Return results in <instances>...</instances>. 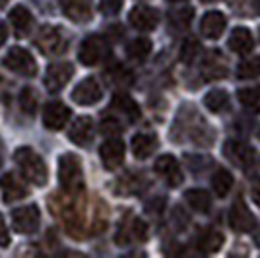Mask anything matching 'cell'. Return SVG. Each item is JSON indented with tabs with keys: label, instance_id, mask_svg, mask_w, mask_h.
<instances>
[{
	"label": "cell",
	"instance_id": "obj_25",
	"mask_svg": "<svg viewBox=\"0 0 260 258\" xmlns=\"http://www.w3.org/2000/svg\"><path fill=\"white\" fill-rule=\"evenodd\" d=\"M184 200H186V204L190 206V210H194L198 214H208L210 208H212V198L202 188H190V190H186L184 192Z\"/></svg>",
	"mask_w": 260,
	"mask_h": 258
},
{
	"label": "cell",
	"instance_id": "obj_36",
	"mask_svg": "<svg viewBox=\"0 0 260 258\" xmlns=\"http://www.w3.org/2000/svg\"><path fill=\"white\" fill-rule=\"evenodd\" d=\"M122 8V0H99V10L105 16H117Z\"/></svg>",
	"mask_w": 260,
	"mask_h": 258
},
{
	"label": "cell",
	"instance_id": "obj_37",
	"mask_svg": "<svg viewBox=\"0 0 260 258\" xmlns=\"http://www.w3.org/2000/svg\"><path fill=\"white\" fill-rule=\"evenodd\" d=\"M10 243V233L6 229V223H4V217L0 215V247H8Z\"/></svg>",
	"mask_w": 260,
	"mask_h": 258
},
{
	"label": "cell",
	"instance_id": "obj_16",
	"mask_svg": "<svg viewBox=\"0 0 260 258\" xmlns=\"http://www.w3.org/2000/svg\"><path fill=\"white\" fill-rule=\"evenodd\" d=\"M225 25H228V18L221 12H206L200 20V33L206 39H219L221 33L225 31Z\"/></svg>",
	"mask_w": 260,
	"mask_h": 258
},
{
	"label": "cell",
	"instance_id": "obj_28",
	"mask_svg": "<svg viewBox=\"0 0 260 258\" xmlns=\"http://www.w3.org/2000/svg\"><path fill=\"white\" fill-rule=\"evenodd\" d=\"M223 245V235L216 229H208L198 237V248L202 252H217Z\"/></svg>",
	"mask_w": 260,
	"mask_h": 258
},
{
	"label": "cell",
	"instance_id": "obj_27",
	"mask_svg": "<svg viewBox=\"0 0 260 258\" xmlns=\"http://www.w3.org/2000/svg\"><path fill=\"white\" fill-rule=\"evenodd\" d=\"M152 53V41L146 39V37H138V39H132L126 45V54H128L132 60L136 62H144Z\"/></svg>",
	"mask_w": 260,
	"mask_h": 258
},
{
	"label": "cell",
	"instance_id": "obj_17",
	"mask_svg": "<svg viewBox=\"0 0 260 258\" xmlns=\"http://www.w3.org/2000/svg\"><path fill=\"white\" fill-rule=\"evenodd\" d=\"M0 190H2V198L4 202H16V200H22L27 196V186L23 184V181H20L14 173H6L2 179H0Z\"/></svg>",
	"mask_w": 260,
	"mask_h": 258
},
{
	"label": "cell",
	"instance_id": "obj_24",
	"mask_svg": "<svg viewBox=\"0 0 260 258\" xmlns=\"http://www.w3.org/2000/svg\"><path fill=\"white\" fill-rule=\"evenodd\" d=\"M113 107L117 109V111H120L124 117L128 118L130 122H136L142 115L138 103L130 95H126V93H115V95H113Z\"/></svg>",
	"mask_w": 260,
	"mask_h": 258
},
{
	"label": "cell",
	"instance_id": "obj_40",
	"mask_svg": "<svg viewBox=\"0 0 260 258\" xmlns=\"http://www.w3.org/2000/svg\"><path fill=\"white\" fill-rule=\"evenodd\" d=\"M0 165H2V142H0Z\"/></svg>",
	"mask_w": 260,
	"mask_h": 258
},
{
	"label": "cell",
	"instance_id": "obj_9",
	"mask_svg": "<svg viewBox=\"0 0 260 258\" xmlns=\"http://www.w3.org/2000/svg\"><path fill=\"white\" fill-rule=\"evenodd\" d=\"M223 153L233 165H237L241 169H249L254 163V150L250 148L247 142L241 140H228L223 146Z\"/></svg>",
	"mask_w": 260,
	"mask_h": 258
},
{
	"label": "cell",
	"instance_id": "obj_3",
	"mask_svg": "<svg viewBox=\"0 0 260 258\" xmlns=\"http://www.w3.org/2000/svg\"><path fill=\"white\" fill-rule=\"evenodd\" d=\"M111 54V47L109 41L101 35H89L86 37L82 45H80V62L86 66H95L99 62H103Z\"/></svg>",
	"mask_w": 260,
	"mask_h": 258
},
{
	"label": "cell",
	"instance_id": "obj_14",
	"mask_svg": "<svg viewBox=\"0 0 260 258\" xmlns=\"http://www.w3.org/2000/svg\"><path fill=\"white\" fill-rule=\"evenodd\" d=\"M153 169H155V173L161 177L163 181H167L169 186H179V184L183 183V171H181L179 162L175 159L173 155H161V157H157Z\"/></svg>",
	"mask_w": 260,
	"mask_h": 258
},
{
	"label": "cell",
	"instance_id": "obj_32",
	"mask_svg": "<svg viewBox=\"0 0 260 258\" xmlns=\"http://www.w3.org/2000/svg\"><path fill=\"white\" fill-rule=\"evenodd\" d=\"M192 18H194V10L192 8H179V10H173L171 12V16H169V20L173 23L175 27H188L190 22H192Z\"/></svg>",
	"mask_w": 260,
	"mask_h": 258
},
{
	"label": "cell",
	"instance_id": "obj_41",
	"mask_svg": "<svg viewBox=\"0 0 260 258\" xmlns=\"http://www.w3.org/2000/svg\"><path fill=\"white\" fill-rule=\"evenodd\" d=\"M169 2H183V0H169Z\"/></svg>",
	"mask_w": 260,
	"mask_h": 258
},
{
	"label": "cell",
	"instance_id": "obj_21",
	"mask_svg": "<svg viewBox=\"0 0 260 258\" xmlns=\"http://www.w3.org/2000/svg\"><path fill=\"white\" fill-rule=\"evenodd\" d=\"M202 74L208 80H219V78H225L228 74V66L223 62V58L219 56L217 51L206 54V58L202 60Z\"/></svg>",
	"mask_w": 260,
	"mask_h": 258
},
{
	"label": "cell",
	"instance_id": "obj_22",
	"mask_svg": "<svg viewBox=\"0 0 260 258\" xmlns=\"http://www.w3.org/2000/svg\"><path fill=\"white\" fill-rule=\"evenodd\" d=\"M155 150H157V138L153 134L140 132L132 138V153L136 159H148Z\"/></svg>",
	"mask_w": 260,
	"mask_h": 258
},
{
	"label": "cell",
	"instance_id": "obj_11",
	"mask_svg": "<svg viewBox=\"0 0 260 258\" xmlns=\"http://www.w3.org/2000/svg\"><path fill=\"white\" fill-rule=\"evenodd\" d=\"M72 74H74V66L70 62H54L45 72V87L49 91H60L70 82Z\"/></svg>",
	"mask_w": 260,
	"mask_h": 258
},
{
	"label": "cell",
	"instance_id": "obj_23",
	"mask_svg": "<svg viewBox=\"0 0 260 258\" xmlns=\"http://www.w3.org/2000/svg\"><path fill=\"white\" fill-rule=\"evenodd\" d=\"M10 23L12 27H14V31H16V35L23 37V35H27L29 29H31L33 16L29 14V10L25 6H16L10 12Z\"/></svg>",
	"mask_w": 260,
	"mask_h": 258
},
{
	"label": "cell",
	"instance_id": "obj_12",
	"mask_svg": "<svg viewBox=\"0 0 260 258\" xmlns=\"http://www.w3.org/2000/svg\"><path fill=\"white\" fill-rule=\"evenodd\" d=\"M101 97H103V89H101V86H99V82L95 78L82 80L74 87V91H72V101L78 103V105H84V107L98 103Z\"/></svg>",
	"mask_w": 260,
	"mask_h": 258
},
{
	"label": "cell",
	"instance_id": "obj_39",
	"mask_svg": "<svg viewBox=\"0 0 260 258\" xmlns=\"http://www.w3.org/2000/svg\"><path fill=\"white\" fill-rule=\"evenodd\" d=\"M8 2H10V0H0V6H6Z\"/></svg>",
	"mask_w": 260,
	"mask_h": 258
},
{
	"label": "cell",
	"instance_id": "obj_29",
	"mask_svg": "<svg viewBox=\"0 0 260 258\" xmlns=\"http://www.w3.org/2000/svg\"><path fill=\"white\" fill-rule=\"evenodd\" d=\"M231 186H233V175L228 169H217L216 175L212 177V188H214V192L219 198H223V196H228Z\"/></svg>",
	"mask_w": 260,
	"mask_h": 258
},
{
	"label": "cell",
	"instance_id": "obj_8",
	"mask_svg": "<svg viewBox=\"0 0 260 258\" xmlns=\"http://www.w3.org/2000/svg\"><path fill=\"white\" fill-rule=\"evenodd\" d=\"M229 225L237 233H250L256 227V217L243 198H237L229 210Z\"/></svg>",
	"mask_w": 260,
	"mask_h": 258
},
{
	"label": "cell",
	"instance_id": "obj_6",
	"mask_svg": "<svg viewBox=\"0 0 260 258\" xmlns=\"http://www.w3.org/2000/svg\"><path fill=\"white\" fill-rule=\"evenodd\" d=\"M41 223V212L35 204L22 206L12 212V225L22 235H31Z\"/></svg>",
	"mask_w": 260,
	"mask_h": 258
},
{
	"label": "cell",
	"instance_id": "obj_30",
	"mask_svg": "<svg viewBox=\"0 0 260 258\" xmlns=\"http://www.w3.org/2000/svg\"><path fill=\"white\" fill-rule=\"evenodd\" d=\"M239 103L249 111H260V87H245L237 91Z\"/></svg>",
	"mask_w": 260,
	"mask_h": 258
},
{
	"label": "cell",
	"instance_id": "obj_43",
	"mask_svg": "<svg viewBox=\"0 0 260 258\" xmlns=\"http://www.w3.org/2000/svg\"><path fill=\"white\" fill-rule=\"evenodd\" d=\"M258 245H260V233H258Z\"/></svg>",
	"mask_w": 260,
	"mask_h": 258
},
{
	"label": "cell",
	"instance_id": "obj_10",
	"mask_svg": "<svg viewBox=\"0 0 260 258\" xmlns=\"http://www.w3.org/2000/svg\"><path fill=\"white\" fill-rule=\"evenodd\" d=\"M128 22L134 29L138 31H153L157 27L159 22V14L152 6H146V4H138L134 6L128 14Z\"/></svg>",
	"mask_w": 260,
	"mask_h": 258
},
{
	"label": "cell",
	"instance_id": "obj_42",
	"mask_svg": "<svg viewBox=\"0 0 260 258\" xmlns=\"http://www.w3.org/2000/svg\"><path fill=\"white\" fill-rule=\"evenodd\" d=\"M204 2H214V0H204Z\"/></svg>",
	"mask_w": 260,
	"mask_h": 258
},
{
	"label": "cell",
	"instance_id": "obj_4",
	"mask_svg": "<svg viewBox=\"0 0 260 258\" xmlns=\"http://www.w3.org/2000/svg\"><path fill=\"white\" fill-rule=\"evenodd\" d=\"M2 62H4V66L8 70H12V72H16V74L20 76H25V78H33V76L37 74L35 58L22 47H12L10 51L6 53Z\"/></svg>",
	"mask_w": 260,
	"mask_h": 258
},
{
	"label": "cell",
	"instance_id": "obj_31",
	"mask_svg": "<svg viewBox=\"0 0 260 258\" xmlns=\"http://www.w3.org/2000/svg\"><path fill=\"white\" fill-rule=\"evenodd\" d=\"M256 76H260V56L247 58L237 66V78H241V80H250Z\"/></svg>",
	"mask_w": 260,
	"mask_h": 258
},
{
	"label": "cell",
	"instance_id": "obj_26",
	"mask_svg": "<svg viewBox=\"0 0 260 258\" xmlns=\"http://www.w3.org/2000/svg\"><path fill=\"white\" fill-rule=\"evenodd\" d=\"M204 105H206V109L212 111V113L229 111V107H231V103H229V93L223 91V89H212V91H208L206 97H204Z\"/></svg>",
	"mask_w": 260,
	"mask_h": 258
},
{
	"label": "cell",
	"instance_id": "obj_13",
	"mask_svg": "<svg viewBox=\"0 0 260 258\" xmlns=\"http://www.w3.org/2000/svg\"><path fill=\"white\" fill-rule=\"evenodd\" d=\"M124 142L120 138H109L107 142L101 144L99 148V155H101V162L105 165V169H117L119 165H122L124 162Z\"/></svg>",
	"mask_w": 260,
	"mask_h": 258
},
{
	"label": "cell",
	"instance_id": "obj_38",
	"mask_svg": "<svg viewBox=\"0 0 260 258\" xmlns=\"http://www.w3.org/2000/svg\"><path fill=\"white\" fill-rule=\"evenodd\" d=\"M6 37H8V29H6V25H4V23L0 22V47L4 45Z\"/></svg>",
	"mask_w": 260,
	"mask_h": 258
},
{
	"label": "cell",
	"instance_id": "obj_44",
	"mask_svg": "<svg viewBox=\"0 0 260 258\" xmlns=\"http://www.w3.org/2000/svg\"><path fill=\"white\" fill-rule=\"evenodd\" d=\"M258 138H260V130H258Z\"/></svg>",
	"mask_w": 260,
	"mask_h": 258
},
{
	"label": "cell",
	"instance_id": "obj_20",
	"mask_svg": "<svg viewBox=\"0 0 260 258\" xmlns=\"http://www.w3.org/2000/svg\"><path fill=\"white\" fill-rule=\"evenodd\" d=\"M229 49L237 54H249L254 49V37L247 27H235L229 35Z\"/></svg>",
	"mask_w": 260,
	"mask_h": 258
},
{
	"label": "cell",
	"instance_id": "obj_18",
	"mask_svg": "<svg viewBox=\"0 0 260 258\" xmlns=\"http://www.w3.org/2000/svg\"><path fill=\"white\" fill-rule=\"evenodd\" d=\"M68 138L76 146H87L93 140V120H91V117H78L68 130Z\"/></svg>",
	"mask_w": 260,
	"mask_h": 258
},
{
	"label": "cell",
	"instance_id": "obj_19",
	"mask_svg": "<svg viewBox=\"0 0 260 258\" xmlns=\"http://www.w3.org/2000/svg\"><path fill=\"white\" fill-rule=\"evenodd\" d=\"M62 12L66 18H70L72 22H87L91 20V2L89 0H62L60 2Z\"/></svg>",
	"mask_w": 260,
	"mask_h": 258
},
{
	"label": "cell",
	"instance_id": "obj_33",
	"mask_svg": "<svg viewBox=\"0 0 260 258\" xmlns=\"http://www.w3.org/2000/svg\"><path fill=\"white\" fill-rule=\"evenodd\" d=\"M20 107L25 115H33L37 111V93L31 87H23L20 93Z\"/></svg>",
	"mask_w": 260,
	"mask_h": 258
},
{
	"label": "cell",
	"instance_id": "obj_5",
	"mask_svg": "<svg viewBox=\"0 0 260 258\" xmlns=\"http://www.w3.org/2000/svg\"><path fill=\"white\" fill-rule=\"evenodd\" d=\"M148 239V225L140 217L124 215L119 223V231L115 235L117 245H130L132 241H146Z\"/></svg>",
	"mask_w": 260,
	"mask_h": 258
},
{
	"label": "cell",
	"instance_id": "obj_7",
	"mask_svg": "<svg viewBox=\"0 0 260 258\" xmlns=\"http://www.w3.org/2000/svg\"><path fill=\"white\" fill-rule=\"evenodd\" d=\"M35 43L39 47V51L47 56H53V54H60L66 51V39L62 31L58 27H53V25H45L39 29L37 33V39Z\"/></svg>",
	"mask_w": 260,
	"mask_h": 258
},
{
	"label": "cell",
	"instance_id": "obj_2",
	"mask_svg": "<svg viewBox=\"0 0 260 258\" xmlns=\"http://www.w3.org/2000/svg\"><path fill=\"white\" fill-rule=\"evenodd\" d=\"M58 181L68 194L84 192V171L76 153H64L58 159Z\"/></svg>",
	"mask_w": 260,
	"mask_h": 258
},
{
	"label": "cell",
	"instance_id": "obj_1",
	"mask_svg": "<svg viewBox=\"0 0 260 258\" xmlns=\"http://www.w3.org/2000/svg\"><path fill=\"white\" fill-rule=\"evenodd\" d=\"M14 162L20 165V171L29 183L37 184V186H43L47 183V177H49L47 165L41 159V155L35 153L31 148H25V146L18 148L14 151Z\"/></svg>",
	"mask_w": 260,
	"mask_h": 258
},
{
	"label": "cell",
	"instance_id": "obj_35",
	"mask_svg": "<svg viewBox=\"0 0 260 258\" xmlns=\"http://www.w3.org/2000/svg\"><path fill=\"white\" fill-rule=\"evenodd\" d=\"M101 132L103 134H107V136H115V134H120V130H122V124L119 122V118L115 117H107L101 120Z\"/></svg>",
	"mask_w": 260,
	"mask_h": 258
},
{
	"label": "cell",
	"instance_id": "obj_15",
	"mask_svg": "<svg viewBox=\"0 0 260 258\" xmlns=\"http://www.w3.org/2000/svg\"><path fill=\"white\" fill-rule=\"evenodd\" d=\"M70 109L60 101H51L43 111V124L49 130H60L66 126L68 118H70Z\"/></svg>",
	"mask_w": 260,
	"mask_h": 258
},
{
	"label": "cell",
	"instance_id": "obj_34",
	"mask_svg": "<svg viewBox=\"0 0 260 258\" xmlns=\"http://www.w3.org/2000/svg\"><path fill=\"white\" fill-rule=\"evenodd\" d=\"M200 51V45L196 39H186L181 47V60H183L184 64H188V62H192L196 58V54Z\"/></svg>",
	"mask_w": 260,
	"mask_h": 258
}]
</instances>
